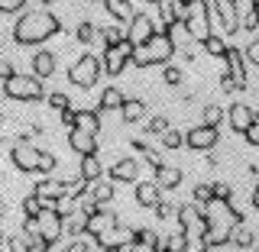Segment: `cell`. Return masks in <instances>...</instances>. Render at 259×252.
Returning a JSON list of instances; mask_svg holds the SVG:
<instances>
[{
  "label": "cell",
  "instance_id": "cell-1",
  "mask_svg": "<svg viewBox=\"0 0 259 252\" xmlns=\"http://www.w3.org/2000/svg\"><path fill=\"white\" fill-rule=\"evenodd\" d=\"M62 32V23L55 13L49 10H26L16 16L13 23V42L16 45H42L46 39L59 36Z\"/></svg>",
  "mask_w": 259,
  "mask_h": 252
},
{
  "label": "cell",
  "instance_id": "cell-2",
  "mask_svg": "<svg viewBox=\"0 0 259 252\" xmlns=\"http://www.w3.org/2000/svg\"><path fill=\"white\" fill-rule=\"evenodd\" d=\"M178 226L188 236V249L185 252H210V214L204 210V204H182L178 207Z\"/></svg>",
  "mask_w": 259,
  "mask_h": 252
},
{
  "label": "cell",
  "instance_id": "cell-3",
  "mask_svg": "<svg viewBox=\"0 0 259 252\" xmlns=\"http://www.w3.org/2000/svg\"><path fill=\"white\" fill-rule=\"evenodd\" d=\"M10 159H13V165L20 168V172H26V175H49L55 165H59V159L52 156V152H42V149H36L26 136L23 139H16L13 142V149H10Z\"/></svg>",
  "mask_w": 259,
  "mask_h": 252
},
{
  "label": "cell",
  "instance_id": "cell-4",
  "mask_svg": "<svg viewBox=\"0 0 259 252\" xmlns=\"http://www.w3.org/2000/svg\"><path fill=\"white\" fill-rule=\"evenodd\" d=\"M175 55V39H172V32H165V29H159L156 36L149 39L146 45L136 48V55H133V65L136 68H152V65H168V59Z\"/></svg>",
  "mask_w": 259,
  "mask_h": 252
},
{
  "label": "cell",
  "instance_id": "cell-5",
  "mask_svg": "<svg viewBox=\"0 0 259 252\" xmlns=\"http://www.w3.org/2000/svg\"><path fill=\"white\" fill-rule=\"evenodd\" d=\"M182 26L188 29V36L194 42H204L214 29V4L210 0H191L188 10L182 13Z\"/></svg>",
  "mask_w": 259,
  "mask_h": 252
},
{
  "label": "cell",
  "instance_id": "cell-6",
  "mask_svg": "<svg viewBox=\"0 0 259 252\" xmlns=\"http://www.w3.org/2000/svg\"><path fill=\"white\" fill-rule=\"evenodd\" d=\"M4 97L7 100H20V104H36V100H46V87H42V78L36 75H13L4 81Z\"/></svg>",
  "mask_w": 259,
  "mask_h": 252
},
{
  "label": "cell",
  "instance_id": "cell-7",
  "mask_svg": "<svg viewBox=\"0 0 259 252\" xmlns=\"http://www.w3.org/2000/svg\"><path fill=\"white\" fill-rule=\"evenodd\" d=\"M101 71H104V62L97 59V55L84 52L78 62H71V68H68V81H71L75 87H81V91H88V87H94V84H97Z\"/></svg>",
  "mask_w": 259,
  "mask_h": 252
},
{
  "label": "cell",
  "instance_id": "cell-8",
  "mask_svg": "<svg viewBox=\"0 0 259 252\" xmlns=\"http://www.w3.org/2000/svg\"><path fill=\"white\" fill-rule=\"evenodd\" d=\"M133 55H136V45L123 39V42H113V45H104V71L110 78L123 75L126 65H133Z\"/></svg>",
  "mask_w": 259,
  "mask_h": 252
},
{
  "label": "cell",
  "instance_id": "cell-9",
  "mask_svg": "<svg viewBox=\"0 0 259 252\" xmlns=\"http://www.w3.org/2000/svg\"><path fill=\"white\" fill-rule=\"evenodd\" d=\"M32 223H36V230L42 233V236L52 242V246L62 239V233H65V214H59L55 207H42V214H39Z\"/></svg>",
  "mask_w": 259,
  "mask_h": 252
},
{
  "label": "cell",
  "instance_id": "cell-10",
  "mask_svg": "<svg viewBox=\"0 0 259 252\" xmlns=\"http://www.w3.org/2000/svg\"><path fill=\"white\" fill-rule=\"evenodd\" d=\"M159 32V26H156V20H152L149 13H143V10H136L133 13V20H130V29H126V39L133 42L136 48L140 45H146L152 36Z\"/></svg>",
  "mask_w": 259,
  "mask_h": 252
},
{
  "label": "cell",
  "instance_id": "cell-11",
  "mask_svg": "<svg viewBox=\"0 0 259 252\" xmlns=\"http://www.w3.org/2000/svg\"><path fill=\"white\" fill-rule=\"evenodd\" d=\"M217 139H221L217 126H207V123H198V126H191L188 133H185V145L194 149V152H210L217 145Z\"/></svg>",
  "mask_w": 259,
  "mask_h": 252
},
{
  "label": "cell",
  "instance_id": "cell-12",
  "mask_svg": "<svg viewBox=\"0 0 259 252\" xmlns=\"http://www.w3.org/2000/svg\"><path fill=\"white\" fill-rule=\"evenodd\" d=\"M113 226H117V214L113 210H107V207H97L91 217H88V226H84V233L91 239H97V236H104V233H110Z\"/></svg>",
  "mask_w": 259,
  "mask_h": 252
},
{
  "label": "cell",
  "instance_id": "cell-13",
  "mask_svg": "<svg viewBox=\"0 0 259 252\" xmlns=\"http://www.w3.org/2000/svg\"><path fill=\"white\" fill-rule=\"evenodd\" d=\"M256 117H259V113H253L249 104H233V107L227 110V123H230V129L240 133V136H246V129L256 123Z\"/></svg>",
  "mask_w": 259,
  "mask_h": 252
},
{
  "label": "cell",
  "instance_id": "cell-14",
  "mask_svg": "<svg viewBox=\"0 0 259 252\" xmlns=\"http://www.w3.org/2000/svg\"><path fill=\"white\" fill-rule=\"evenodd\" d=\"M224 62H227V68H230L227 75L237 81V87L243 91V87H246V52L237 48V45H230V52L224 55Z\"/></svg>",
  "mask_w": 259,
  "mask_h": 252
},
{
  "label": "cell",
  "instance_id": "cell-15",
  "mask_svg": "<svg viewBox=\"0 0 259 252\" xmlns=\"http://www.w3.org/2000/svg\"><path fill=\"white\" fill-rule=\"evenodd\" d=\"M68 145L78 152V156H97V136L84 133V129H78V126L68 129Z\"/></svg>",
  "mask_w": 259,
  "mask_h": 252
},
{
  "label": "cell",
  "instance_id": "cell-16",
  "mask_svg": "<svg viewBox=\"0 0 259 252\" xmlns=\"http://www.w3.org/2000/svg\"><path fill=\"white\" fill-rule=\"evenodd\" d=\"M136 204L140 207H156L159 200H162V188L156 181H136Z\"/></svg>",
  "mask_w": 259,
  "mask_h": 252
},
{
  "label": "cell",
  "instance_id": "cell-17",
  "mask_svg": "<svg viewBox=\"0 0 259 252\" xmlns=\"http://www.w3.org/2000/svg\"><path fill=\"white\" fill-rule=\"evenodd\" d=\"M107 178H110V181H126L130 184V181H136V178H140V165H136V159L126 156V159H120L117 165L110 168Z\"/></svg>",
  "mask_w": 259,
  "mask_h": 252
},
{
  "label": "cell",
  "instance_id": "cell-18",
  "mask_svg": "<svg viewBox=\"0 0 259 252\" xmlns=\"http://www.w3.org/2000/svg\"><path fill=\"white\" fill-rule=\"evenodd\" d=\"M78 175L84 178V181H101L104 178V165H101V159L97 156H81V165H78Z\"/></svg>",
  "mask_w": 259,
  "mask_h": 252
},
{
  "label": "cell",
  "instance_id": "cell-19",
  "mask_svg": "<svg viewBox=\"0 0 259 252\" xmlns=\"http://www.w3.org/2000/svg\"><path fill=\"white\" fill-rule=\"evenodd\" d=\"M156 184L162 191H172L182 184V168H172V165H159L156 168Z\"/></svg>",
  "mask_w": 259,
  "mask_h": 252
},
{
  "label": "cell",
  "instance_id": "cell-20",
  "mask_svg": "<svg viewBox=\"0 0 259 252\" xmlns=\"http://www.w3.org/2000/svg\"><path fill=\"white\" fill-rule=\"evenodd\" d=\"M32 75L36 78H52L55 75V55L52 52H36L32 55Z\"/></svg>",
  "mask_w": 259,
  "mask_h": 252
},
{
  "label": "cell",
  "instance_id": "cell-21",
  "mask_svg": "<svg viewBox=\"0 0 259 252\" xmlns=\"http://www.w3.org/2000/svg\"><path fill=\"white\" fill-rule=\"evenodd\" d=\"M123 104H126V97L120 87H104L101 100H97V110H123Z\"/></svg>",
  "mask_w": 259,
  "mask_h": 252
},
{
  "label": "cell",
  "instance_id": "cell-22",
  "mask_svg": "<svg viewBox=\"0 0 259 252\" xmlns=\"http://www.w3.org/2000/svg\"><path fill=\"white\" fill-rule=\"evenodd\" d=\"M104 10H107L117 23H130L133 20V7H130V0H104Z\"/></svg>",
  "mask_w": 259,
  "mask_h": 252
},
{
  "label": "cell",
  "instance_id": "cell-23",
  "mask_svg": "<svg viewBox=\"0 0 259 252\" xmlns=\"http://www.w3.org/2000/svg\"><path fill=\"white\" fill-rule=\"evenodd\" d=\"M130 239H133V233H130V230H123V226H113L110 233L97 236L94 242H97L101 249H107V246H123V242H130Z\"/></svg>",
  "mask_w": 259,
  "mask_h": 252
},
{
  "label": "cell",
  "instance_id": "cell-24",
  "mask_svg": "<svg viewBox=\"0 0 259 252\" xmlns=\"http://www.w3.org/2000/svg\"><path fill=\"white\" fill-rule=\"evenodd\" d=\"M32 194H39V197H65L68 194V181H36Z\"/></svg>",
  "mask_w": 259,
  "mask_h": 252
},
{
  "label": "cell",
  "instance_id": "cell-25",
  "mask_svg": "<svg viewBox=\"0 0 259 252\" xmlns=\"http://www.w3.org/2000/svg\"><path fill=\"white\" fill-rule=\"evenodd\" d=\"M75 126L84 129V133H94L97 136V129H101V117H97V110H78Z\"/></svg>",
  "mask_w": 259,
  "mask_h": 252
},
{
  "label": "cell",
  "instance_id": "cell-26",
  "mask_svg": "<svg viewBox=\"0 0 259 252\" xmlns=\"http://www.w3.org/2000/svg\"><path fill=\"white\" fill-rule=\"evenodd\" d=\"M227 236H230V242H233V246H240V249H253V233H249L243 223H233Z\"/></svg>",
  "mask_w": 259,
  "mask_h": 252
},
{
  "label": "cell",
  "instance_id": "cell-27",
  "mask_svg": "<svg viewBox=\"0 0 259 252\" xmlns=\"http://www.w3.org/2000/svg\"><path fill=\"white\" fill-rule=\"evenodd\" d=\"M123 120L126 123H136V120H143V113H146V104L140 100V97H126V104H123Z\"/></svg>",
  "mask_w": 259,
  "mask_h": 252
},
{
  "label": "cell",
  "instance_id": "cell-28",
  "mask_svg": "<svg viewBox=\"0 0 259 252\" xmlns=\"http://www.w3.org/2000/svg\"><path fill=\"white\" fill-rule=\"evenodd\" d=\"M210 200H217V184L214 181L194 184V204H210Z\"/></svg>",
  "mask_w": 259,
  "mask_h": 252
},
{
  "label": "cell",
  "instance_id": "cell-29",
  "mask_svg": "<svg viewBox=\"0 0 259 252\" xmlns=\"http://www.w3.org/2000/svg\"><path fill=\"white\" fill-rule=\"evenodd\" d=\"M201 45H204V52H207V55H214V59H224V55L230 52V45H227L221 36H214V32H210V36H207Z\"/></svg>",
  "mask_w": 259,
  "mask_h": 252
},
{
  "label": "cell",
  "instance_id": "cell-30",
  "mask_svg": "<svg viewBox=\"0 0 259 252\" xmlns=\"http://www.w3.org/2000/svg\"><path fill=\"white\" fill-rule=\"evenodd\" d=\"M91 197L97 200V204H110V197H113V181H94V184H91Z\"/></svg>",
  "mask_w": 259,
  "mask_h": 252
},
{
  "label": "cell",
  "instance_id": "cell-31",
  "mask_svg": "<svg viewBox=\"0 0 259 252\" xmlns=\"http://www.w3.org/2000/svg\"><path fill=\"white\" fill-rule=\"evenodd\" d=\"M39 214H42V197L29 191L26 197H23V217H32V220H36Z\"/></svg>",
  "mask_w": 259,
  "mask_h": 252
},
{
  "label": "cell",
  "instance_id": "cell-32",
  "mask_svg": "<svg viewBox=\"0 0 259 252\" xmlns=\"http://www.w3.org/2000/svg\"><path fill=\"white\" fill-rule=\"evenodd\" d=\"M224 117L227 113L217 107V104H204V110H201V123H207V126H221Z\"/></svg>",
  "mask_w": 259,
  "mask_h": 252
},
{
  "label": "cell",
  "instance_id": "cell-33",
  "mask_svg": "<svg viewBox=\"0 0 259 252\" xmlns=\"http://www.w3.org/2000/svg\"><path fill=\"white\" fill-rule=\"evenodd\" d=\"M162 145H165V149H182V145H185V133H182V129H165V133H162Z\"/></svg>",
  "mask_w": 259,
  "mask_h": 252
},
{
  "label": "cell",
  "instance_id": "cell-34",
  "mask_svg": "<svg viewBox=\"0 0 259 252\" xmlns=\"http://www.w3.org/2000/svg\"><path fill=\"white\" fill-rule=\"evenodd\" d=\"M188 249V236H185V230H178L172 233V236L165 239V252H185Z\"/></svg>",
  "mask_w": 259,
  "mask_h": 252
},
{
  "label": "cell",
  "instance_id": "cell-35",
  "mask_svg": "<svg viewBox=\"0 0 259 252\" xmlns=\"http://www.w3.org/2000/svg\"><path fill=\"white\" fill-rule=\"evenodd\" d=\"M75 36H78V42H84V45H88V42H94V39L101 36V29H97L94 23H88V20H84V23L78 26V32H75Z\"/></svg>",
  "mask_w": 259,
  "mask_h": 252
},
{
  "label": "cell",
  "instance_id": "cell-36",
  "mask_svg": "<svg viewBox=\"0 0 259 252\" xmlns=\"http://www.w3.org/2000/svg\"><path fill=\"white\" fill-rule=\"evenodd\" d=\"M46 104H49V107H52L55 113H65V110L71 107V100H68L65 94H59V91H55V94H49V97H46Z\"/></svg>",
  "mask_w": 259,
  "mask_h": 252
},
{
  "label": "cell",
  "instance_id": "cell-37",
  "mask_svg": "<svg viewBox=\"0 0 259 252\" xmlns=\"http://www.w3.org/2000/svg\"><path fill=\"white\" fill-rule=\"evenodd\" d=\"M165 129H168V120L162 117V113H159V117H152L149 123H146V133H149V136H162Z\"/></svg>",
  "mask_w": 259,
  "mask_h": 252
},
{
  "label": "cell",
  "instance_id": "cell-38",
  "mask_svg": "<svg viewBox=\"0 0 259 252\" xmlns=\"http://www.w3.org/2000/svg\"><path fill=\"white\" fill-rule=\"evenodd\" d=\"M162 81H165L168 87H178V84H182V68H175V65H165V71H162Z\"/></svg>",
  "mask_w": 259,
  "mask_h": 252
},
{
  "label": "cell",
  "instance_id": "cell-39",
  "mask_svg": "<svg viewBox=\"0 0 259 252\" xmlns=\"http://www.w3.org/2000/svg\"><path fill=\"white\" fill-rule=\"evenodd\" d=\"M175 207H178V204H168V200H159V204L152 207V210L159 214V220H168V217H178V210H175Z\"/></svg>",
  "mask_w": 259,
  "mask_h": 252
},
{
  "label": "cell",
  "instance_id": "cell-40",
  "mask_svg": "<svg viewBox=\"0 0 259 252\" xmlns=\"http://www.w3.org/2000/svg\"><path fill=\"white\" fill-rule=\"evenodd\" d=\"M10 252H29V236L26 233H16L10 239Z\"/></svg>",
  "mask_w": 259,
  "mask_h": 252
},
{
  "label": "cell",
  "instance_id": "cell-41",
  "mask_svg": "<svg viewBox=\"0 0 259 252\" xmlns=\"http://www.w3.org/2000/svg\"><path fill=\"white\" fill-rule=\"evenodd\" d=\"M243 52H246V62L259 68V36H253V42H249L246 48H243Z\"/></svg>",
  "mask_w": 259,
  "mask_h": 252
},
{
  "label": "cell",
  "instance_id": "cell-42",
  "mask_svg": "<svg viewBox=\"0 0 259 252\" xmlns=\"http://www.w3.org/2000/svg\"><path fill=\"white\" fill-rule=\"evenodd\" d=\"M101 39H104V45H113V42H123L126 36H120L113 26H104V29H101Z\"/></svg>",
  "mask_w": 259,
  "mask_h": 252
},
{
  "label": "cell",
  "instance_id": "cell-43",
  "mask_svg": "<svg viewBox=\"0 0 259 252\" xmlns=\"http://www.w3.org/2000/svg\"><path fill=\"white\" fill-rule=\"evenodd\" d=\"M26 0H0V13H23Z\"/></svg>",
  "mask_w": 259,
  "mask_h": 252
},
{
  "label": "cell",
  "instance_id": "cell-44",
  "mask_svg": "<svg viewBox=\"0 0 259 252\" xmlns=\"http://www.w3.org/2000/svg\"><path fill=\"white\" fill-rule=\"evenodd\" d=\"M243 29H246V32H256L259 29V13L256 10H249L246 16H243Z\"/></svg>",
  "mask_w": 259,
  "mask_h": 252
},
{
  "label": "cell",
  "instance_id": "cell-45",
  "mask_svg": "<svg viewBox=\"0 0 259 252\" xmlns=\"http://www.w3.org/2000/svg\"><path fill=\"white\" fill-rule=\"evenodd\" d=\"M246 142H249V145H256V149H259V117H256V123L246 129Z\"/></svg>",
  "mask_w": 259,
  "mask_h": 252
},
{
  "label": "cell",
  "instance_id": "cell-46",
  "mask_svg": "<svg viewBox=\"0 0 259 252\" xmlns=\"http://www.w3.org/2000/svg\"><path fill=\"white\" fill-rule=\"evenodd\" d=\"M16 71H13V65L7 62V59H0V81H7V78H13Z\"/></svg>",
  "mask_w": 259,
  "mask_h": 252
},
{
  "label": "cell",
  "instance_id": "cell-47",
  "mask_svg": "<svg viewBox=\"0 0 259 252\" xmlns=\"http://www.w3.org/2000/svg\"><path fill=\"white\" fill-rule=\"evenodd\" d=\"M75 117H78V110H75V107H68V110L62 113V123H65V126H75Z\"/></svg>",
  "mask_w": 259,
  "mask_h": 252
},
{
  "label": "cell",
  "instance_id": "cell-48",
  "mask_svg": "<svg viewBox=\"0 0 259 252\" xmlns=\"http://www.w3.org/2000/svg\"><path fill=\"white\" fill-rule=\"evenodd\" d=\"M217 200H221V204H230V188H227V184H217Z\"/></svg>",
  "mask_w": 259,
  "mask_h": 252
},
{
  "label": "cell",
  "instance_id": "cell-49",
  "mask_svg": "<svg viewBox=\"0 0 259 252\" xmlns=\"http://www.w3.org/2000/svg\"><path fill=\"white\" fill-rule=\"evenodd\" d=\"M221 87H224V91H227V94H233V91H240V87H237V81H233L230 75H224V81H221Z\"/></svg>",
  "mask_w": 259,
  "mask_h": 252
},
{
  "label": "cell",
  "instance_id": "cell-50",
  "mask_svg": "<svg viewBox=\"0 0 259 252\" xmlns=\"http://www.w3.org/2000/svg\"><path fill=\"white\" fill-rule=\"evenodd\" d=\"M88 249H91V246H88L84 239H75V242H71V246L65 249V252H88Z\"/></svg>",
  "mask_w": 259,
  "mask_h": 252
},
{
  "label": "cell",
  "instance_id": "cell-51",
  "mask_svg": "<svg viewBox=\"0 0 259 252\" xmlns=\"http://www.w3.org/2000/svg\"><path fill=\"white\" fill-rule=\"evenodd\" d=\"M104 252H133V242H123V246H107Z\"/></svg>",
  "mask_w": 259,
  "mask_h": 252
},
{
  "label": "cell",
  "instance_id": "cell-52",
  "mask_svg": "<svg viewBox=\"0 0 259 252\" xmlns=\"http://www.w3.org/2000/svg\"><path fill=\"white\" fill-rule=\"evenodd\" d=\"M253 207L259 210V184H256V188H253Z\"/></svg>",
  "mask_w": 259,
  "mask_h": 252
},
{
  "label": "cell",
  "instance_id": "cell-53",
  "mask_svg": "<svg viewBox=\"0 0 259 252\" xmlns=\"http://www.w3.org/2000/svg\"><path fill=\"white\" fill-rule=\"evenodd\" d=\"M188 4H191V0H178V13H185V10H188Z\"/></svg>",
  "mask_w": 259,
  "mask_h": 252
},
{
  "label": "cell",
  "instance_id": "cell-54",
  "mask_svg": "<svg viewBox=\"0 0 259 252\" xmlns=\"http://www.w3.org/2000/svg\"><path fill=\"white\" fill-rule=\"evenodd\" d=\"M249 7H253V10L259 13V0H249Z\"/></svg>",
  "mask_w": 259,
  "mask_h": 252
},
{
  "label": "cell",
  "instance_id": "cell-55",
  "mask_svg": "<svg viewBox=\"0 0 259 252\" xmlns=\"http://www.w3.org/2000/svg\"><path fill=\"white\" fill-rule=\"evenodd\" d=\"M39 4H42V7H49V4H52V0H39Z\"/></svg>",
  "mask_w": 259,
  "mask_h": 252
},
{
  "label": "cell",
  "instance_id": "cell-56",
  "mask_svg": "<svg viewBox=\"0 0 259 252\" xmlns=\"http://www.w3.org/2000/svg\"><path fill=\"white\" fill-rule=\"evenodd\" d=\"M149 4H159V0H149Z\"/></svg>",
  "mask_w": 259,
  "mask_h": 252
},
{
  "label": "cell",
  "instance_id": "cell-57",
  "mask_svg": "<svg viewBox=\"0 0 259 252\" xmlns=\"http://www.w3.org/2000/svg\"><path fill=\"white\" fill-rule=\"evenodd\" d=\"M97 4H104V0H97Z\"/></svg>",
  "mask_w": 259,
  "mask_h": 252
},
{
  "label": "cell",
  "instance_id": "cell-58",
  "mask_svg": "<svg viewBox=\"0 0 259 252\" xmlns=\"http://www.w3.org/2000/svg\"><path fill=\"white\" fill-rule=\"evenodd\" d=\"M253 252H259V249H253Z\"/></svg>",
  "mask_w": 259,
  "mask_h": 252
}]
</instances>
